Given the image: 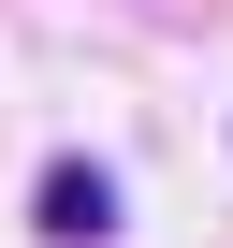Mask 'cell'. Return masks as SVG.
I'll list each match as a JSON object with an SVG mask.
<instances>
[{
    "label": "cell",
    "mask_w": 233,
    "mask_h": 248,
    "mask_svg": "<svg viewBox=\"0 0 233 248\" xmlns=\"http://www.w3.org/2000/svg\"><path fill=\"white\" fill-rule=\"evenodd\" d=\"M44 233H58V248H102V233H116V190H102V161H58V175H44Z\"/></svg>",
    "instance_id": "1"
}]
</instances>
